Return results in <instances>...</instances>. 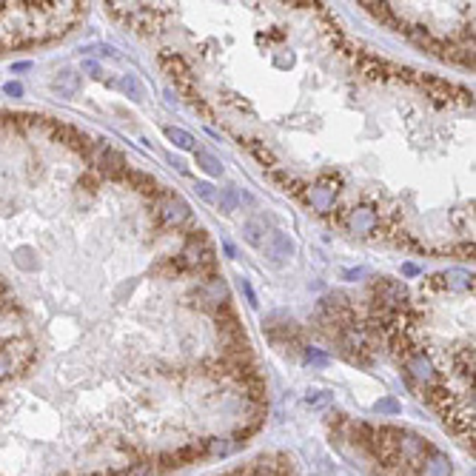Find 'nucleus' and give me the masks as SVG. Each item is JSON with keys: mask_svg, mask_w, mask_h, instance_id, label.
Listing matches in <instances>:
<instances>
[{"mask_svg": "<svg viewBox=\"0 0 476 476\" xmlns=\"http://www.w3.org/2000/svg\"><path fill=\"white\" fill-rule=\"evenodd\" d=\"M157 211H160V220H163L165 226H171V229H180V226L189 223V217H191L189 203H186L180 194H175V191H165V194L160 197Z\"/></svg>", "mask_w": 476, "mask_h": 476, "instance_id": "obj_1", "label": "nucleus"}, {"mask_svg": "<svg viewBox=\"0 0 476 476\" xmlns=\"http://www.w3.org/2000/svg\"><path fill=\"white\" fill-rule=\"evenodd\" d=\"M89 160H92V165H97L106 177H117V175H123L125 171V160H123V154L120 151H114L106 140H97L95 146H92V151H89Z\"/></svg>", "mask_w": 476, "mask_h": 476, "instance_id": "obj_2", "label": "nucleus"}, {"mask_svg": "<svg viewBox=\"0 0 476 476\" xmlns=\"http://www.w3.org/2000/svg\"><path fill=\"white\" fill-rule=\"evenodd\" d=\"M263 254H266V259L271 266H285V263H291V257H294V240L285 231L274 229L263 240Z\"/></svg>", "mask_w": 476, "mask_h": 476, "instance_id": "obj_3", "label": "nucleus"}, {"mask_svg": "<svg viewBox=\"0 0 476 476\" xmlns=\"http://www.w3.org/2000/svg\"><path fill=\"white\" fill-rule=\"evenodd\" d=\"M336 180H328V177H320L314 186H308V191H306V200L311 203V208L317 211V214H328L331 208H334V203H336Z\"/></svg>", "mask_w": 476, "mask_h": 476, "instance_id": "obj_4", "label": "nucleus"}, {"mask_svg": "<svg viewBox=\"0 0 476 476\" xmlns=\"http://www.w3.org/2000/svg\"><path fill=\"white\" fill-rule=\"evenodd\" d=\"M428 451H430V445H428L422 437H416V434H405V430H400V437H397V456H400L402 462H414V465H419V462L428 456Z\"/></svg>", "mask_w": 476, "mask_h": 476, "instance_id": "obj_5", "label": "nucleus"}, {"mask_svg": "<svg viewBox=\"0 0 476 476\" xmlns=\"http://www.w3.org/2000/svg\"><path fill=\"white\" fill-rule=\"evenodd\" d=\"M405 371H408L416 382H422V385H428V388L437 385V368H434V362H430V357H428L425 351H414V354L405 360Z\"/></svg>", "mask_w": 476, "mask_h": 476, "instance_id": "obj_6", "label": "nucleus"}, {"mask_svg": "<svg viewBox=\"0 0 476 476\" xmlns=\"http://www.w3.org/2000/svg\"><path fill=\"white\" fill-rule=\"evenodd\" d=\"M345 226H348V231H351V234H357V237H368V234H374V231H376L379 217H376V211H374V208L362 205V208L348 211V220H345Z\"/></svg>", "mask_w": 476, "mask_h": 476, "instance_id": "obj_7", "label": "nucleus"}, {"mask_svg": "<svg viewBox=\"0 0 476 476\" xmlns=\"http://www.w3.org/2000/svg\"><path fill=\"white\" fill-rule=\"evenodd\" d=\"M376 299L385 308H402L408 302V288L397 280H379L376 283Z\"/></svg>", "mask_w": 476, "mask_h": 476, "instance_id": "obj_8", "label": "nucleus"}, {"mask_svg": "<svg viewBox=\"0 0 476 476\" xmlns=\"http://www.w3.org/2000/svg\"><path fill=\"white\" fill-rule=\"evenodd\" d=\"M200 237H191L189 240V245L183 248V263L186 266H191V268H203V266H208L211 263V248L205 245V237H203V231H197Z\"/></svg>", "mask_w": 476, "mask_h": 476, "instance_id": "obj_9", "label": "nucleus"}, {"mask_svg": "<svg viewBox=\"0 0 476 476\" xmlns=\"http://www.w3.org/2000/svg\"><path fill=\"white\" fill-rule=\"evenodd\" d=\"M422 473L425 476H454V465H451V459L442 451L430 448L428 456L422 459Z\"/></svg>", "mask_w": 476, "mask_h": 476, "instance_id": "obj_10", "label": "nucleus"}, {"mask_svg": "<svg viewBox=\"0 0 476 476\" xmlns=\"http://www.w3.org/2000/svg\"><path fill=\"white\" fill-rule=\"evenodd\" d=\"M52 89H55L60 97H66V100L77 97V92H80V74H77V72H72V69L57 72V74H55V80H52Z\"/></svg>", "mask_w": 476, "mask_h": 476, "instance_id": "obj_11", "label": "nucleus"}, {"mask_svg": "<svg viewBox=\"0 0 476 476\" xmlns=\"http://www.w3.org/2000/svg\"><path fill=\"white\" fill-rule=\"evenodd\" d=\"M200 297H203V302H208V306H220V308H223L226 299H229V285H226V280H223V277L208 280V283L203 285Z\"/></svg>", "mask_w": 476, "mask_h": 476, "instance_id": "obj_12", "label": "nucleus"}, {"mask_svg": "<svg viewBox=\"0 0 476 476\" xmlns=\"http://www.w3.org/2000/svg\"><path fill=\"white\" fill-rule=\"evenodd\" d=\"M243 237L251 245H263V240H266V217H251L248 223H243Z\"/></svg>", "mask_w": 476, "mask_h": 476, "instance_id": "obj_13", "label": "nucleus"}, {"mask_svg": "<svg viewBox=\"0 0 476 476\" xmlns=\"http://www.w3.org/2000/svg\"><path fill=\"white\" fill-rule=\"evenodd\" d=\"M442 280H445V285H448L451 291H470V288H473V277H470L468 271H462V268L445 271Z\"/></svg>", "mask_w": 476, "mask_h": 476, "instance_id": "obj_14", "label": "nucleus"}, {"mask_svg": "<svg viewBox=\"0 0 476 476\" xmlns=\"http://www.w3.org/2000/svg\"><path fill=\"white\" fill-rule=\"evenodd\" d=\"M163 132H165V137H168L171 143H175L177 149H183V151H194V143H197V140L186 132V128H180V125H165Z\"/></svg>", "mask_w": 476, "mask_h": 476, "instance_id": "obj_15", "label": "nucleus"}, {"mask_svg": "<svg viewBox=\"0 0 476 476\" xmlns=\"http://www.w3.org/2000/svg\"><path fill=\"white\" fill-rule=\"evenodd\" d=\"M194 160H197V165L205 171V175H211V177H220L223 175V163H220V157H214L211 151H194Z\"/></svg>", "mask_w": 476, "mask_h": 476, "instance_id": "obj_16", "label": "nucleus"}, {"mask_svg": "<svg viewBox=\"0 0 476 476\" xmlns=\"http://www.w3.org/2000/svg\"><path fill=\"white\" fill-rule=\"evenodd\" d=\"M217 208L223 211V214H234L237 208H240V203H243V197H240V191L237 189H223L220 194H217Z\"/></svg>", "mask_w": 476, "mask_h": 476, "instance_id": "obj_17", "label": "nucleus"}, {"mask_svg": "<svg viewBox=\"0 0 476 476\" xmlns=\"http://www.w3.org/2000/svg\"><path fill=\"white\" fill-rule=\"evenodd\" d=\"M117 86H120V89H123V92H125L128 97H132V100H137V103H140V100L146 97V89L140 86V80H137L135 74H123Z\"/></svg>", "mask_w": 476, "mask_h": 476, "instance_id": "obj_18", "label": "nucleus"}, {"mask_svg": "<svg viewBox=\"0 0 476 476\" xmlns=\"http://www.w3.org/2000/svg\"><path fill=\"white\" fill-rule=\"evenodd\" d=\"M237 448V442H231V440H205V456H226V454H231Z\"/></svg>", "mask_w": 476, "mask_h": 476, "instance_id": "obj_19", "label": "nucleus"}, {"mask_svg": "<svg viewBox=\"0 0 476 476\" xmlns=\"http://www.w3.org/2000/svg\"><path fill=\"white\" fill-rule=\"evenodd\" d=\"M32 254H34V251H32V248H26V245L15 251V259H18V266H20V268H26V271H34V268H37V259H29Z\"/></svg>", "mask_w": 476, "mask_h": 476, "instance_id": "obj_20", "label": "nucleus"}, {"mask_svg": "<svg viewBox=\"0 0 476 476\" xmlns=\"http://www.w3.org/2000/svg\"><path fill=\"white\" fill-rule=\"evenodd\" d=\"M306 362H308V365L322 368V365H328L331 360H328V354H322L320 348H306Z\"/></svg>", "mask_w": 476, "mask_h": 476, "instance_id": "obj_21", "label": "nucleus"}, {"mask_svg": "<svg viewBox=\"0 0 476 476\" xmlns=\"http://www.w3.org/2000/svg\"><path fill=\"white\" fill-rule=\"evenodd\" d=\"M15 360H12V354L9 351H0V379H6L9 374H15Z\"/></svg>", "mask_w": 476, "mask_h": 476, "instance_id": "obj_22", "label": "nucleus"}, {"mask_svg": "<svg viewBox=\"0 0 476 476\" xmlns=\"http://www.w3.org/2000/svg\"><path fill=\"white\" fill-rule=\"evenodd\" d=\"M194 191L200 194V200H205V203H214V200H217V194H214V186L211 183H194Z\"/></svg>", "mask_w": 476, "mask_h": 476, "instance_id": "obj_23", "label": "nucleus"}, {"mask_svg": "<svg viewBox=\"0 0 476 476\" xmlns=\"http://www.w3.org/2000/svg\"><path fill=\"white\" fill-rule=\"evenodd\" d=\"M240 288H243V294H245V299H248V306H251V308H257V306H259V299H257V294H254V288H251V283H248L245 277L240 280Z\"/></svg>", "mask_w": 476, "mask_h": 476, "instance_id": "obj_24", "label": "nucleus"}, {"mask_svg": "<svg viewBox=\"0 0 476 476\" xmlns=\"http://www.w3.org/2000/svg\"><path fill=\"white\" fill-rule=\"evenodd\" d=\"M376 411H379V414H400V402H397V400H379V402H376Z\"/></svg>", "mask_w": 476, "mask_h": 476, "instance_id": "obj_25", "label": "nucleus"}, {"mask_svg": "<svg viewBox=\"0 0 476 476\" xmlns=\"http://www.w3.org/2000/svg\"><path fill=\"white\" fill-rule=\"evenodd\" d=\"M4 92H6L9 97H23V86H20L18 80H12V83H6V86H4Z\"/></svg>", "mask_w": 476, "mask_h": 476, "instance_id": "obj_26", "label": "nucleus"}, {"mask_svg": "<svg viewBox=\"0 0 476 476\" xmlns=\"http://www.w3.org/2000/svg\"><path fill=\"white\" fill-rule=\"evenodd\" d=\"M83 69H89V72H92V77H97V80H103V72L97 69V63H92V60H86V63H83Z\"/></svg>", "mask_w": 476, "mask_h": 476, "instance_id": "obj_27", "label": "nucleus"}, {"mask_svg": "<svg viewBox=\"0 0 476 476\" xmlns=\"http://www.w3.org/2000/svg\"><path fill=\"white\" fill-rule=\"evenodd\" d=\"M365 274V268H354V271H342V280H357V277H362Z\"/></svg>", "mask_w": 476, "mask_h": 476, "instance_id": "obj_28", "label": "nucleus"}, {"mask_svg": "<svg viewBox=\"0 0 476 476\" xmlns=\"http://www.w3.org/2000/svg\"><path fill=\"white\" fill-rule=\"evenodd\" d=\"M402 274H405V277H416V274H419V268H416L414 263H405V266H402Z\"/></svg>", "mask_w": 476, "mask_h": 476, "instance_id": "obj_29", "label": "nucleus"}, {"mask_svg": "<svg viewBox=\"0 0 476 476\" xmlns=\"http://www.w3.org/2000/svg\"><path fill=\"white\" fill-rule=\"evenodd\" d=\"M223 248H226V254H229L231 259H237V248H234V245H231L229 240H223Z\"/></svg>", "mask_w": 476, "mask_h": 476, "instance_id": "obj_30", "label": "nucleus"}, {"mask_svg": "<svg viewBox=\"0 0 476 476\" xmlns=\"http://www.w3.org/2000/svg\"><path fill=\"white\" fill-rule=\"evenodd\" d=\"M294 63V57L288 55V57H277V66H291Z\"/></svg>", "mask_w": 476, "mask_h": 476, "instance_id": "obj_31", "label": "nucleus"}, {"mask_svg": "<svg viewBox=\"0 0 476 476\" xmlns=\"http://www.w3.org/2000/svg\"><path fill=\"white\" fill-rule=\"evenodd\" d=\"M29 66H32V63H15V66H12V69H15V72H26V69H29Z\"/></svg>", "mask_w": 476, "mask_h": 476, "instance_id": "obj_32", "label": "nucleus"}]
</instances>
